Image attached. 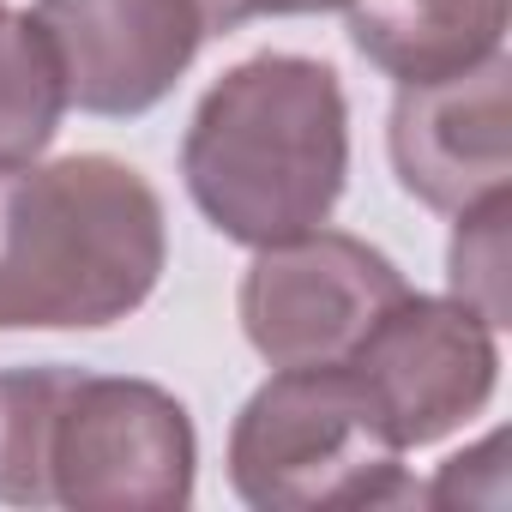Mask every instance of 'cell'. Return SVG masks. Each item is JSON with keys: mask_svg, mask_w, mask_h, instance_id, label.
Returning a JSON list of instances; mask_svg holds the SVG:
<instances>
[{"mask_svg": "<svg viewBox=\"0 0 512 512\" xmlns=\"http://www.w3.org/2000/svg\"><path fill=\"white\" fill-rule=\"evenodd\" d=\"M350 43L398 85H434L506 49V0H350Z\"/></svg>", "mask_w": 512, "mask_h": 512, "instance_id": "cell-9", "label": "cell"}, {"mask_svg": "<svg viewBox=\"0 0 512 512\" xmlns=\"http://www.w3.org/2000/svg\"><path fill=\"white\" fill-rule=\"evenodd\" d=\"M404 440L350 362L278 368L229 428V482L260 512H332L422 500Z\"/></svg>", "mask_w": 512, "mask_h": 512, "instance_id": "cell-3", "label": "cell"}, {"mask_svg": "<svg viewBox=\"0 0 512 512\" xmlns=\"http://www.w3.org/2000/svg\"><path fill=\"white\" fill-rule=\"evenodd\" d=\"M157 187L103 151L0 169V332H97L163 278Z\"/></svg>", "mask_w": 512, "mask_h": 512, "instance_id": "cell-1", "label": "cell"}, {"mask_svg": "<svg viewBox=\"0 0 512 512\" xmlns=\"http://www.w3.org/2000/svg\"><path fill=\"white\" fill-rule=\"evenodd\" d=\"M506 79H512V61L500 49L470 73H452L434 85H398L386 139L410 199H422L428 211H464L512 187Z\"/></svg>", "mask_w": 512, "mask_h": 512, "instance_id": "cell-8", "label": "cell"}, {"mask_svg": "<svg viewBox=\"0 0 512 512\" xmlns=\"http://www.w3.org/2000/svg\"><path fill=\"white\" fill-rule=\"evenodd\" d=\"M404 290V272L380 247L320 223L296 241L253 247L235 308L247 344L272 368H320L344 362Z\"/></svg>", "mask_w": 512, "mask_h": 512, "instance_id": "cell-5", "label": "cell"}, {"mask_svg": "<svg viewBox=\"0 0 512 512\" xmlns=\"http://www.w3.org/2000/svg\"><path fill=\"white\" fill-rule=\"evenodd\" d=\"M350 0H241V19H302V13H338Z\"/></svg>", "mask_w": 512, "mask_h": 512, "instance_id": "cell-13", "label": "cell"}, {"mask_svg": "<svg viewBox=\"0 0 512 512\" xmlns=\"http://www.w3.org/2000/svg\"><path fill=\"white\" fill-rule=\"evenodd\" d=\"M199 13H205V31H241V0H199Z\"/></svg>", "mask_w": 512, "mask_h": 512, "instance_id": "cell-14", "label": "cell"}, {"mask_svg": "<svg viewBox=\"0 0 512 512\" xmlns=\"http://www.w3.org/2000/svg\"><path fill=\"white\" fill-rule=\"evenodd\" d=\"M344 362L362 374V386L374 392L404 446L446 440L452 428L482 416L500 386L494 326L458 296L404 290Z\"/></svg>", "mask_w": 512, "mask_h": 512, "instance_id": "cell-6", "label": "cell"}, {"mask_svg": "<svg viewBox=\"0 0 512 512\" xmlns=\"http://www.w3.org/2000/svg\"><path fill=\"white\" fill-rule=\"evenodd\" d=\"M67 380H73L67 362L0 374V500L7 506H49L43 452H49V422Z\"/></svg>", "mask_w": 512, "mask_h": 512, "instance_id": "cell-11", "label": "cell"}, {"mask_svg": "<svg viewBox=\"0 0 512 512\" xmlns=\"http://www.w3.org/2000/svg\"><path fill=\"white\" fill-rule=\"evenodd\" d=\"M181 175L205 223L241 247H278L332 217L350 175V103L314 55H253L193 109Z\"/></svg>", "mask_w": 512, "mask_h": 512, "instance_id": "cell-2", "label": "cell"}, {"mask_svg": "<svg viewBox=\"0 0 512 512\" xmlns=\"http://www.w3.org/2000/svg\"><path fill=\"white\" fill-rule=\"evenodd\" d=\"M199 440L175 392L73 368L49 422V506L73 512H175L193 500Z\"/></svg>", "mask_w": 512, "mask_h": 512, "instance_id": "cell-4", "label": "cell"}, {"mask_svg": "<svg viewBox=\"0 0 512 512\" xmlns=\"http://www.w3.org/2000/svg\"><path fill=\"white\" fill-rule=\"evenodd\" d=\"M458 229H452V253H446V278H452V296L464 308H476L494 332L512 320V302H506V223H512V187L452 211Z\"/></svg>", "mask_w": 512, "mask_h": 512, "instance_id": "cell-12", "label": "cell"}, {"mask_svg": "<svg viewBox=\"0 0 512 512\" xmlns=\"http://www.w3.org/2000/svg\"><path fill=\"white\" fill-rule=\"evenodd\" d=\"M67 73L37 13L0 7V169L37 163L67 115Z\"/></svg>", "mask_w": 512, "mask_h": 512, "instance_id": "cell-10", "label": "cell"}, {"mask_svg": "<svg viewBox=\"0 0 512 512\" xmlns=\"http://www.w3.org/2000/svg\"><path fill=\"white\" fill-rule=\"evenodd\" d=\"M37 19L61 55L67 103L109 121L157 109L211 37L199 0H37Z\"/></svg>", "mask_w": 512, "mask_h": 512, "instance_id": "cell-7", "label": "cell"}]
</instances>
